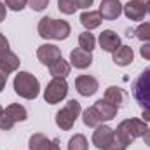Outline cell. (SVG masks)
Wrapping results in <instances>:
<instances>
[{
  "mask_svg": "<svg viewBox=\"0 0 150 150\" xmlns=\"http://www.w3.org/2000/svg\"><path fill=\"white\" fill-rule=\"evenodd\" d=\"M38 35L47 40H65L70 37L72 28L65 19H54V18H42L38 21Z\"/></svg>",
  "mask_w": 150,
  "mask_h": 150,
  "instance_id": "6da1fadb",
  "label": "cell"
},
{
  "mask_svg": "<svg viewBox=\"0 0 150 150\" xmlns=\"http://www.w3.org/2000/svg\"><path fill=\"white\" fill-rule=\"evenodd\" d=\"M14 91L16 94H19L25 100H35L40 93V84L35 75H32L30 72H19L14 77Z\"/></svg>",
  "mask_w": 150,
  "mask_h": 150,
  "instance_id": "3957f363",
  "label": "cell"
},
{
  "mask_svg": "<svg viewBox=\"0 0 150 150\" xmlns=\"http://www.w3.org/2000/svg\"><path fill=\"white\" fill-rule=\"evenodd\" d=\"M131 89H133V98L136 100V103L143 110L150 108V67L145 68L136 77V80L133 82Z\"/></svg>",
  "mask_w": 150,
  "mask_h": 150,
  "instance_id": "277c9868",
  "label": "cell"
},
{
  "mask_svg": "<svg viewBox=\"0 0 150 150\" xmlns=\"http://www.w3.org/2000/svg\"><path fill=\"white\" fill-rule=\"evenodd\" d=\"M100 45L103 51L107 52H113L117 47H120V37L113 32V30H103L100 33Z\"/></svg>",
  "mask_w": 150,
  "mask_h": 150,
  "instance_id": "4fadbf2b",
  "label": "cell"
},
{
  "mask_svg": "<svg viewBox=\"0 0 150 150\" xmlns=\"http://www.w3.org/2000/svg\"><path fill=\"white\" fill-rule=\"evenodd\" d=\"M112 140H113V129L108 127V126H101L100 124L96 127V131L93 133V145L100 150H107L110 147Z\"/></svg>",
  "mask_w": 150,
  "mask_h": 150,
  "instance_id": "9c48e42d",
  "label": "cell"
},
{
  "mask_svg": "<svg viewBox=\"0 0 150 150\" xmlns=\"http://www.w3.org/2000/svg\"><path fill=\"white\" fill-rule=\"evenodd\" d=\"M70 70H72V67H70V63L68 61H65L63 58H59L58 61H54L51 67H49V72L52 77H67V75H70Z\"/></svg>",
  "mask_w": 150,
  "mask_h": 150,
  "instance_id": "44dd1931",
  "label": "cell"
},
{
  "mask_svg": "<svg viewBox=\"0 0 150 150\" xmlns=\"http://www.w3.org/2000/svg\"><path fill=\"white\" fill-rule=\"evenodd\" d=\"M58 9L63 14H74L79 7H77L75 0H58Z\"/></svg>",
  "mask_w": 150,
  "mask_h": 150,
  "instance_id": "484cf974",
  "label": "cell"
},
{
  "mask_svg": "<svg viewBox=\"0 0 150 150\" xmlns=\"http://www.w3.org/2000/svg\"><path fill=\"white\" fill-rule=\"evenodd\" d=\"M28 5H30L32 11L40 12V11H44V9L49 5V0H28Z\"/></svg>",
  "mask_w": 150,
  "mask_h": 150,
  "instance_id": "f1b7e54d",
  "label": "cell"
},
{
  "mask_svg": "<svg viewBox=\"0 0 150 150\" xmlns=\"http://www.w3.org/2000/svg\"><path fill=\"white\" fill-rule=\"evenodd\" d=\"M67 94H68V84H67V80L63 77H54L47 84V87L44 91V100L49 105H56L61 100H65Z\"/></svg>",
  "mask_w": 150,
  "mask_h": 150,
  "instance_id": "8992f818",
  "label": "cell"
},
{
  "mask_svg": "<svg viewBox=\"0 0 150 150\" xmlns=\"http://www.w3.org/2000/svg\"><path fill=\"white\" fill-rule=\"evenodd\" d=\"M70 61H72V65H74L75 68L84 70V68L91 67V63H93V54H91V51H86V49H82V47H77V49H74V51L70 52Z\"/></svg>",
  "mask_w": 150,
  "mask_h": 150,
  "instance_id": "7c38bea8",
  "label": "cell"
},
{
  "mask_svg": "<svg viewBox=\"0 0 150 150\" xmlns=\"http://www.w3.org/2000/svg\"><path fill=\"white\" fill-rule=\"evenodd\" d=\"M147 12H149V14H150V4H149V7H147Z\"/></svg>",
  "mask_w": 150,
  "mask_h": 150,
  "instance_id": "f35d334b",
  "label": "cell"
},
{
  "mask_svg": "<svg viewBox=\"0 0 150 150\" xmlns=\"http://www.w3.org/2000/svg\"><path fill=\"white\" fill-rule=\"evenodd\" d=\"M140 54H142V58L150 59V42H145V44L140 47Z\"/></svg>",
  "mask_w": 150,
  "mask_h": 150,
  "instance_id": "f546056e",
  "label": "cell"
},
{
  "mask_svg": "<svg viewBox=\"0 0 150 150\" xmlns=\"http://www.w3.org/2000/svg\"><path fill=\"white\" fill-rule=\"evenodd\" d=\"M5 51H9V40L0 33V52H5Z\"/></svg>",
  "mask_w": 150,
  "mask_h": 150,
  "instance_id": "4dcf8cb0",
  "label": "cell"
},
{
  "mask_svg": "<svg viewBox=\"0 0 150 150\" xmlns=\"http://www.w3.org/2000/svg\"><path fill=\"white\" fill-rule=\"evenodd\" d=\"M136 2H140V4L145 5V7H149V4H150V0H136Z\"/></svg>",
  "mask_w": 150,
  "mask_h": 150,
  "instance_id": "74e56055",
  "label": "cell"
},
{
  "mask_svg": "<svg viewBox=\"0 0 150 150\" xmlns=\"http://www.w3.org/2000/svg\"><path fill=\"white\" fill-rule=\"evenodd\" d=\"M5 113H7L14 122H23V120H26V117H28L26 108H25L23 105H19V103H12V105H9V107L5 108Z\"/></svg>",
  "mask_w": 150,
  "mask_h": 150,
  "instance_id": "7402d4cb",
  "label": "cell"
},
{
  "mask_svg": "<svg viewBox=\"0 0 150 150\" xmlns=\"http://www.w3.org/2000/svg\"><path fill=\"white\" fill-rule=\"evenodd\" d=\"M105 100H107L108 103H112L113 107L120 108L122 103L126 101V93H124L120 87H117V86H110V87L105 91Z\"/></svg>",
  "mask_w": 150,
  "mask_h": 150,
  "instance_id": "ac0fdd59",
  "label": "cell"
},
{
  "mask_svg": "<svg viewBox=\"0 0 150 150\" xmlns=\"http://www.w3.org/2000/svg\"><path fill=\"white\" fill-rule=\"evenodd\" d=\"M82 122L87 126V127H98L101 122H103V119H101V115L100 112L94 108V105L93 107H89V108H86L84 113H82Z\"/></svg>",
  "mask_w": 150,
  "mask_h": 150,
  "instance_id": "ffe728a7",
  "label": "cell"
},
{
  "mask_svg": "<svg viewBox=\"0 0 150 150\" xmlns=\"http://www.w3.org/2000/svg\"><path fill=\"white\" fill-rule=\"evenodd\" d=\"M113 54V63L119 67H127L134 59V51L131 45H120L112 52Z\"/></svg>",
  "mask_w": 150,
  "mask_h": 150,
  "instance_id": "9a60e30c",
  "label": "cell"
},
{
  "mask_svg": "<svg viewBox=\"0 0 150 150\" xmlns=\"http://www.w3.org/2000/svg\"><path fill=\"white\" fill-rule=\"evenodd\" d=\"M147 129L149 127H147V122L145 120H140V119H126V120H122L117 126V129L113 131V134H115V138L120 143H124L126 147H129L136 138L143 136Z\"/></svg>",
  "mask_w": 150,
  "mask_h": 150,
  "instance_id": "7a4b0ae2",
  "label": "cell"
},
{
  "mask_svg": "<svg viewBox=\"0 0 150 150\" xmlns=\"http://www.w3.org/2000/svg\"><path fill=\"white\" fill-rule=\"evenodd\" d=\"M122 12H124L129 19H133V21H142V19L145 18V14H147V7L142 5V4L136 2V0H129V2L122 7Z\"/></svg>",
  "mask_w": 150,
  "mask_h": 150,
  "instance_id": "5bb4252c",
  "label": "cell"
},
{
  "mask_svg": "<svg viewBox=\"0 0 150 150\" xmlns=\"http://www.w3.org/2000/svg\"><path fill=\"white\" fill-rule=\"evenodd\" d=\"M134 37L142 42H150V23H142L134 28Z\"/></svg>",
  "mask_w": 150,
  "mask_h": 150,
  "instance_id": "d4e9b609",
  "label": "cell"
},
{
  "mask_svg": "<svg viewBox=\"0 0 150 150\" xmlns=\"http://www.w3.org/2000/svg\"><path fill=\"white\" fill-rule=\"evenodd\" d=\"M142 120H145V122H150V108H145L143 112H142Z\"/></svg>",
  "mask_w": 150,
  "mask_h": 150,
  "instance_id": "e575fe53",
  "label": "cell"
},
{
  "mask_svg": "<svg viewBox=\"0 0 150 150\" xmlns=\"http://www.w3.org/2000/svg\"><path fill=\"white\" fill-rule=\"evenodd\" d=\"M7 75L9 74H5V72L0 68V93H2V89L5 87V84H7Z\"/></svg>",
  "mask_w": 150,
  "mask_h": 150,
  "instance_id": "d6a6232c",
  "label": "cell"
},
{
  "mask_svg": "<svg viewBox=\"0 0 150 150\" xmlns=\"http://www.w3.org/2000/svg\"><path fill=\"white\" fill-rule=\"evenodd\" d=\"M80 110H82L80 103L77 100H70L59 112L56 113V124H58V127H61L63 131H70L74 127L77 117L80 115Z\"/></svg>",
  "mask_w": 150,
  "mask_h": 150,
  "instance_id": "5b68a950",
  "label": "cell"
},
{
  "mask_svg": "<svg viewBox=\"0 0 150 150\" xmlns=\"http://www.w3.org/2000/svg\"><path fill=\"white\" fill-rule=\"evenodd\" d=\"M93 2L94 0H75V4H77L79 9H87L89 5H93Z\"/></svg>",
  "mask_w": 150,
  "mask_h": 150,
  "instance_id": "1f68e13d",
  "label": "cell"
},
{
  "mask_svg": "<svg viewBox=\"0 0 150 150\" xmlns=\"http://www.w3.org/2000/svg\"><path fill=\"white\" fill-rule=\"evenodd\" d=\"M26 5H28V0H5V7H9L11 11H16V12L23 11Z\"/></svg>",
  "mask_w": 150,
  "mask_h": 150,
  "instance_id": "83f0119b",
  "label": "cell"
},
{
  "mask_svg": "<svg viewBox=\"0 0 150 150\" xmlns=\"http://www.w3.org/2000/svg\"><path fill=\"white\" fill-rule=\"evenodd\" d=\"M101 21H103V18H101L100 11H86V12L80 14V23H82V26H84L87 32L98 28V26L101 25Z\"/></svg>",
  "mask_w": 150,
  "mask_h": 150,
  "instance_id": "e0dca14e",
  "label": "cell"
},
{
  "mask_svg": "<svg viewBox=\"0 0 150 150\" xmlns=\"http://www.w3.org/2000/svg\"><path fill=\"white\" fill-rule=\"evenodd\" d=\"M37 58L40 59V63L51 67L54 61H58L61 58V51L54 44H44V45H40L37 49Z\"/></svg>",
  "mask_w": 150,
  "mask_h": 150,
  "instance_id": "30bf717a",
  "label": "cell"
},
{
  "mask_svg": "<svg viewBox=\"0 0 150 150\" xmlns=\"http://www.w3.org/2000/svg\"><path fill=\"white\" fill-rule=\"evenodd\" d=\"M94 108L100 112V115H101V119L103 120H112L113 117L117 115V107H113L112 103H108L105 98L103 100H98L96 103H94Z\"/></svg>",
  "mask_w": 150,
  "mask_h": 150,
  "instance_id": "d6986e66",
  "label": "cell"
},
{
  "mask_svg": "<svg viewBox=\"0 0 150 150\" xmlns=\"http://www.w3.org/2000/svg\"><path fill=\"white\" fill-rule=\"evenodd\" d=\"M14 124H16V122L5 113V110L0 113V129H2V131H11V129L14 127Z\"/></svg>",
  "mask_w": 150,
  "mask_h": 150,
  "instance_id": "4316f807",
  "label": "cell"
},
{
  "mask_svg": "<svg viewBox=\"0 0 150 150\" xmlns=\"http://www.w3.org/2000/svg\"><path fill=\"white\" fill-rule=\"evenodd\" d=\"M30 150H61L59 149V140L52 138L49 140L42 133H33L30 136Z\"/></svg>",
  "mask_w": 150,
  "mask_h": 150,
  "instance_id": "ba28073f",
  "label": "cell"
},
{
  "mask_svg": "<svg viewBox=\"0 0 150 150\" xmlns=\"http://www.w3.org/2000/svg\"><path fill=\"white\" fill-rule=\"evenodd\" d=\"M79 45H80L82 49H86V51H93L94 45H96V38H94L93 33L84 32V33L79 35Z\"/></svg>",
  "mask_w": 150,
  "mask_h": 150,
  "instance_id": "603a6c76",
  "label": "cell"
},
{
  "mask_svg": "<svg viewBox=\"0 0 150 150\" xmlns=\"http://www.w3.org/2000/svg\"><path fill=\"white\" fill-rule=\"evenodd\" d=\"M5 16H7V7H5V4L0 2V23L5 19Z\"/></svg>",
  "mask_w": 150,
  "mask_h": 150,
  "instance_id": "836d02e7",
  "label": "cell"
},
{
  "mask_svg": "<svg viewBox=\"0 0 150 150\" xmlns=\"http://www.w3.org/2000/svg\"><path fill=\"white\" fill-rule=\"evenodd\" d=\"M19 58L12 52V51H5V52H0V68L5 72V74H12L19 68Z\"/></svg>",
  "mask_w": 150,
  "mask_h": 150,
  "instance_id": "2e32d148",
  "label": "cell"
},
{
  "mask_svg": "<svg viewBox=\"0 0 150 150\" xmlns=\"http://www.w3.org/2000/svg\"><path fill=\"white\" fill-rule=\"evenodd\" d=\"M126 35H127V37H134V28H129V30H126Z\"/></svg>",
  "mask_w": 150,
  "mask_h": 150,
  "instance_id": "8d00e7d4",
  "label": "cell"
},
{
  "mask_svg": "<svg viewBox=\"0 0 150 150\" xmlns=\"http://www.w3.org/2000/svg\"><path fill=\"white\" fill-rule=\"evenodd\" d=\"M100 84L93 75H79L75 79V89L80 96H93L98 91Z\"/></svg>",
  "mask_w": 150,
  "mask_h": 150,
  "instance_id": "52a82bcc",
  "label": "cell"
},
{
  "mask_svg": "<svg viewBox=\"0 0 150 150\" xmlns=\"http://www.w3.org/2000/svg\"><path fill=\"white\" fill-rule=\"evenodd\" d=\"M143 142H145V145H147V147H150V129L145 131V134H143Z\"/></svg>",
  "mask_w": 150,
  "mask_h": 150,
  "instance_id": "d590c367",
  "label": "cell"
},
{
  "mask_svg": "<svg viewBox=\"0 0 150 150\" xmlns=\"http://www.w3.org/2000/svg\"><path fill=\"white\" fill-rule=\"evenodd\" d=\"M122 7L124 5L119 0H101V4H100V14H101L103 19L113 21V19H117L122 14Z\"/></svg>",
  "mask_w": 150,
  "mask_h": 150,
  "instance_id": "8fae6325",
  "label": "cell"
},
{
  "mask_svg": "<svg viewBox=\"0 0 150 150\" xmlns=\"http://www.w3.org/2000/svg\"><path fill=\"white\" fill-rule=\"evenodd\" d=\"M2 112H4V108H2V107H0V113H2Z\"/></svg>",
  "mask_w": 150,
  "mask_h": 150,
  "instance_id": "ab89813d",
  "label": "cell"
},
{
  "mask_svg": "<svg viewBox=\"0 0 150 150\" xmlns=\"http://www.w3.org/2000/svg\"><path fill=\"white\" fill-rule=\"evenodd\" d=\"M68 150H87V138L84 134H75L68 142Z\"/></svg>",
  "mask_w": 150,
  "mask_h": 150,
  "instance_id": "cb8c5ba5",
  "label": "cell"
}]
</instances>
